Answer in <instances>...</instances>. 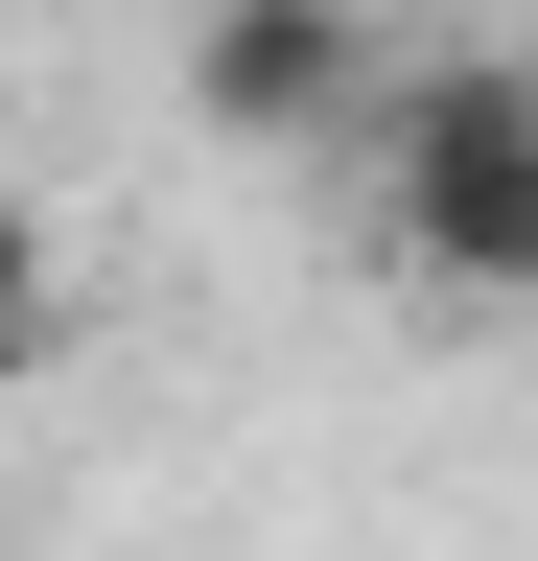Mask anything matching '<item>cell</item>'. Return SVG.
<instances>
[{"instance_id":"6da1fadb","label":"cell","mask_w":538,"mask_h":561,"mask_svg":"<svg viewBox=\"0 0 538 561\" xmlns=\"http://www.w3.org/2000/svg\"><path fill=\"white\" fill-rule=\"evenodd\" d=\"M375 234L468 305H538V70H422L375 117Z\"/></svg>"},{"instance_id":"7a4b0ae2","label":"cell","mask_w":538,"mask_h":561,"mask_svg":"<svg viewBox=\"0 0 538 561\" xmlns=\"http://www.w3.org/2000/svg\"><path fill=\"white\" fill-rule=\"evenodd\" d=\"M375 94V24L352 0H211V24H187V117L211 140H328Z\"/></svg>"},{"instance_id":"3957f363","label":"cell","mask_w":538,"mask_h":561,"mask_svg":"<svg viewBox=\"0 0 538 561\" xmlns=\"http://www.w3.org/2000/svg\"><path fill=\"white\" fill-rule=\"evenodd\" d=\"M47 351H71V257H47L24 187H0V375H47Z\"/></svg>"}]
</instances>
